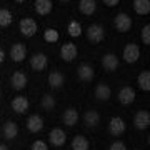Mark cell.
I'll list each match as a JSON object with an SVG mask.
<instances>
[{"label":"cell","instance_id":"5","mask_svg":"<svg viewBox=\"0 0 150 150\" xmlns=\"http://www.w3.org/2000/svg\"><path fill=\"white\" fill-rule=\"evenodd\" d=\"M77 54H79V50H77V45L72 42H67L62 45V48H60V57H62V60L64 62H74L75 57H77Z\"/></svg>","mask_w":150,"mask_h":150},{"label":"cell","instance_id":"24","mask_svg":"<svg viewBox=\"0 0 150 150\" xmlns=\"http://www.w3.org/2000/svg\"><path fill=\"white\" fill-rule=\"evenodd\" d=\"M88 149H90V142H88L87 137H83V135L74 137V140H72V150H88Z\"/></svg>","mask_w":150,"mask_h":150},{"label":"cell","instance_id":"3","mask_svg":"<svg viewBox=\"0 0 150 150\" xmlns=\"http://www.w3.org/2000/svg\"><path fill=\"white\" fill-rule=\"evenodd\" d=\"M87 38L92 43H100L105 38V30L100 23H92L90 27L87 28Z\"/></svg>","mask_w":150,"mask_h":150},{"label":"cell","instance_id":"25","mask_svg":"<svg viewBox=\"0 0 150 150\" xmlns=\"http://www.w3.org/2000/svg\"><path fill=\"white\" fill-rule=\"evenodd\" d=\"M134 10L139 15H149L150 13V0H134Z\"/></svg>","mask_w":150,"mask_h":150},{"label":"cell","instance_id":"16","mask_svg":"<svg viewBox=\"0 0 150 150\" xmlns=\"http://www.w3.org/2000/svg\"><path fill=\"white\" fill-rule=\"evenodd\" d=\"M10 83H12V87H13L15 90H22V88H25V85H27V75L23 74V72H20V70H17V72L12 74Z\"/></svg>","mask_w":150,"mask_h":150},{"label":"cell","instance_id":"32","mask_svg":"<svg viewBox=\"0 0 150 150\" xmlns=\"http://www.w3.org/2000/svg\"><path fill=\"white\" fill-rule=\"evenodd\" d=\"M30 150H48V145H47V142H43V140H35L32 144V149Z\"/></svg>","mask_w":150,"mask_h":150},{"label":"cell","instance_id":"22","mask_svg":"<svg viewBox=\"0 0 150 150\" xmlns=\"http://www.w3.org/2000/svg\"><path fill=\"white\" fill-rule=\"evenodd\" d=\"M83 122H85L87 127H97L98 123H100V113L97 112V110H87L83 113Z\"/></svg>","mask_w":150,"mask_h":150},{"label":"cell","instance_id":"12","mask_svg":"<svg viewBox=\"0 0 150 150\" xmlns=\"http://www.w3.org/2000/svg\"><path fill=\"white\" fill-rule=\"evenodd\" d=\"M48 140L54 147H62L67 140V134H65L62 129H52L50 134H48Z\"/></svg>","mask_w":150,"mask_h":150},{"label":"cell","instance_id":"23","mask_svg":"<svg viewBox=\"0 0 150 150\" xmlns=\"http://www.w3.org/2000/svg\"><path fill=\"white\" fill-rule=\"evenodd\" d=\"M79 10L83 15H93L97 10V2L95 0H80L79 2Z\"/></svg>","mask_w":150,"mask_h":150},{"label":"cell","instance_id":"4","mask_svg":"<svg viewBox=\"0 0 150 150\" xmlns=\"http://www.w3.org/2000/svg\"><path fill=\"white\" fill-rule=\"evenodd\" d=\"M115 28H117L120 33H125L129 32L130 28H132V17L129 15V13H125V12H122V13H118L117 17H115Z\"/></svg>","mask_w":150,"mask_h":150},{"label":"cell","instance_id":"13","mask_svg":"<svg viewBox=\"0 0 150 150\" xmlns=\"http://www.w3.org/2000/svg\"><path fill=\"white\" fill-rule=\"evenodd\" d=\"M2 135H4V139L7 140H13L18 135V125H17L13 120H7L4 123V127H2Z\"/></svg>","mask_w":150,"mask_h":150},{"label":"cell","instance_id":"17","mask_svg":"<svg viewBox=\"0 0 150 150\" xmlns=\"http://www.w3.org/2000/svg\"><path fill=\"white\" fill-rule=\"evenodd\" d=\"M27 129H28V132H32V134L40 132V130L43 129V118L40 117V115H37V113L30 115V117L27 118Z\"/></svg>","mask_w":150,"mask_h":150},{"label":"cell","instance_id":"6","mask_svg":"<svg viewBox=\"0 0 150 150\" xmlns=\"http://www.w3.org/2000/svg\"><path fill=\"white\" fill-rule=\"evenodd\" d=\"M134 125H135V129H139V130L149 129L150 127V113H149V110H139V112L135 113Z\"/></svg>","mask_w":150,"mask_h":150},{"label":"cell","instance_id":"28","mask_svg":"<svg viewBox=\"0 0 150 150\" xmlns=\"http://www.w3.org/2000/svg\"><path fill=\"white\" fill-rule=\"evenodd\" d=\"M67 32L70 37H80L82 35V25L77 20H70V23L67 25Z\"/></svg>","mask_w":150,"mask_h":150},{"label":"cell","instance_id":"30","mask_svg":"<svg viewBox=\"0 0 150 150\" xmlns=\"http://www.w3.org/2000/svg\"><path fill=\"white\" fill-rule=\"evenodd\" d=\"M40 105H42V108H45V110H52V108L55 107V98L52 95L45 93V95L42 97V100H40Z\"/></svg>","mask_w":150,"mask_h":150},{"label":"cell","instance_id":"20","mask_svg":"<svg viewBox=\"0 0 150 150\" xmlns=\"http://www.w3.org/2000/svg\"><path fill=\"white\" fill-rule=\"evenodd\" d=\"M48 85H50V88H60V87L64 85V82H65V77L62 72H59V70H54V72H50L48 74Z\"/></svg>","mask_w":150,"mask_h":150},{"label":"cell","instance_id":"39","mask_svg":"<svg viewBox=\"0 0 150 150\" xmlns=\"http://www.w3.org/2000/svg\"><path fill=\"white\" fill-rule=\"evenodd\" d=\"M64 2H70V0H64Z\"/></svg>","mask_w":150,"mask_h":150},{"label":"cell","instance_id":"8","mask_svg":"<svg viewBox=\"0 0 150 150\" xmlns=\"http://www.w3.org/2000/svg\"><path fill=\"white\" fill-rule=\"evenodd\" d=\"M48 65V59L47 55L42 54V52H38V54H33L32 59H30V67H32L35 72H42V70L47 69Z\"/></svg>","mask_w":150,"mask_h":150},{"label":"cell","instance_id":"35","mask_svg":"<svg viewBox=\"0 0 150 150\" xmlns=\"http://www.w3.org/2000/svg\"><path fill=\"white\" fill-rule=\"evenodd\" d=\"M4 60H5V50L0 47V65L4 64Z\"/></svg>","mask_w":150,"mask_h":150},{"label":"cell","instance_id":"33","mask_svg":"<svg viewBox=\"0 0 150 150\" xmlns=\"http://www.w3.org/2000/svg\"><path fill=\"white\" fill-rule=\"evenodd\" d=\"M108 150H127V145L123 144V142H120V140H117V142H113L108 147Z\"/></svg>","mask_w":150,"mask_h":150},{"label":"cell","instance_id":"2","mask_svg":"<svg viewBox=\"0 0 150 150\" xmlns=\"http://www.w3.org/2000/svg\"><path fill=\"white\" fill-rule=\"evenodd\" d=\"M122 57L127 64H135V62L140 59V47L137 43H127V45L123 47Z\"/></svg>","mask_w":150,"mask_h":150},{"label":"cell","instance_id":"40","mask_svg":"<svg viewBox=\"0 0 150 150\" xmlns=\"http://www.w3.org/2000/svg\"><path fill=\"white\" fill-rule=\"evenodd\" d=\"M135 150H140V149H135Z\"/></svg>","mask_w":150,"mask_h":150},{"label":"cell","instance_id":"18","mask_svg":"<svg viewBox=\"0 0 150 150\" xmlns=\"http://www.w3.org/2000/svg\"><path fill=\"white\" fill-rule=\"evenodd\" d=\"M93 95L102 100V102H107L108 98L112 97V88L107 85V83H97L95 85V90H93Z\"/></svg>","mask_w":150,"mask_h":150},{"label":"cell","instance_id":"7","mask_svg":"<svg viewBox=\"0 0 150 150\" xmlns=\"http://www.w3.org/2000/svg\"><path fill=\"white\" fill-rule=\"evenodd\" d=\"M10 105H12V110L15 113H27L28 107H30V102H28L27 97L17 95V97H13V100H12Z\"/></svg>","mask_w":150,"mask_h":150},{"label":"cell","instance_id":"15","mask_svg":"<svg viewBox=\"0 0 150 150\" xmlns=\"http://www.w3.org/2000/svg\"><path fill=\"white\" fill-rule=\"evenodd\" d=\"M135 90L132 88V87H123V88H120V92H118V102L122 103V105H130V103L135 100Z\"/></svg>","mask_w":150,"mask_h":150},{"label":"cell","instance_id":"1","mask_svg":"<svg viewBox=\"0 0 150 150\" xmlns=\"http://www.w3.org/2000/svg\"><path fill=\"white\" fill-rule=\"evenodd\" d=\"M18 30H20V33L23 37H27V38L33 37L38 30L37 22L33 20V18H30V17H23V18L18 22Z\"/></svg>","mask_w":150,"mask_h":150},{"label":"cell","instance_id":"9","mask_svg":"<svg viewBox=\"0 0 150 150\" xmlns=\"http://www.w3.org/2000/svg\"><path fill=\"white\" fill-rule=\"evenodd\" d=\"M27 57V47L25 43H13L10 47V59L13 62H23Z\"/></svg>","mask_w":150,"mask_h":150},{"label":"cell","instance_id":"31","mask_svg":"<svg viewBox=\"0 0 150 150\" xmlns=\"http://www.w3.org/2000/svg\"><path fill=\"white\" fill-rule=\"evenodd\" d=\"M140 37H142V42H144L145 45H150V25H149V23H147V25L142 28Z\"/></svg>","mask_w":150,"mask_h":150},{"label":"cell","instance_id":"36","mask_svg":"<svg viewBox=\"0 0 150 150\" xmlns=\"http://www.w3.org/2000/svg\"><path fill=\"white\" fill-rule=\"evenodd\" d=\"M0 150H8V147L5 144H0Z\"/></svg>","mask_w":150,"mask_h":150},{"label":"cell","instance_id":"37","mask_svg":"<svg viewBox=\"0 0 150 150\" xmlns=\"http://www.w3.org/2000/svg\"><path fill=\"white\" fill-rule=\"evenodd\" d=\"M15 2H18V4H23V2H25V0H15Z\"/></svg>","mask_w":150,"mask_h":150},{"label":"cell","instance_id":"34","mask_svg":"<svg viewBox=\"0 0 150 150\" xmlns=\"http://www.w3.org/2000/svg\"><path fill=\"white\" fill-rule=\"evenodd\" d=\"M103 4L107 7H117L120 4V0H103Z\"/></svg>","mask_w":150,"mask_h":150},{"label":"cell","instance_id":"19","mask_svg":"<svg viewBox=\"0 0 150 150\" xmlns=\"http://www.w3.org/2000/svg\"><path fill=\"white\" fill-rule=\"evenodd\" d=\"M35 12H37L38 15H48L50 12L54 10V4H52V0H35Z\"/></svg>","mask_w":150,"mask_h":150},{"label":"cell","instance_id":"10","mask_svg":"<svg viewBox=\"0 0 150 150\" xmlns=\"http://www.w3.org/2000/svg\"><path fill=\"white\" fill-rule=\"evenodd\" d=\"M77 75L82 82H92L93 77H95V70L90 64H80L79 69H77Z\"/></svg>","mask_w":150,"mask_h":150},{"label":"cell","instance_id":"38","mask_svg":"<svg viewBox=\"0 0 150 150\" xmlns=\"http://www.w3.org/2000/svg\"><path fill=\"white\" fill-rule=\"evenodd\" d=\"M0 97H2V88H0Z\"/></svg>","mask_w":150,"mask_h":150},{"label":"cell","instance_id":"29","mask_svg":"<svg viewBox=\"0 0 150 150\" xmlns=\"http://www.w3.org/2000/svg\"><path fill=\"white\" fill-rule=\"evenodd\" d=\"M59 38H60V33L55 30V28H47L45 32H43V40L48 43H55V42H59Z\"/></svg>","mask_w":150,"mask_h":150},{"label":"cell","instance_id":"11","mask_svg":"<svg viewBox=\"0 0 150 150\" xmlns=\"http://www.w3.org/2000/svg\"><path fill=\"white\" fill-rule=\"evenodd\" d=\"M108 132H110L113 137H120V135L125 132V122H123L120 117H112L110 122H108Z\"/></svg>","mask_w":150,"mask_h":150},{"label":"cell","instance_id":"21","mask_svg":"<svg viewBox=\"0 0 150 150\" xmlns=\"http://www.w3.org/2000/svg\"><path fill=\"white\" fill-rule=\"evenodd\" d=\"M102 67L107 72H113L118 67V57L115 54H105L102 57Z\"/></svg>","mask_w":150,"mask_h":150},{"label":"cell","instance_id":"27","mask_svg":"<svg viewBox=\"0 0 150 150\" xmlns=\"http://www.w3.org/2000/svg\"><path fill=\"white\" fill-rule=\"evenodd\" d=\"M13 22V15L8 8H0V27H8Z\"/></svg>","mask_w":150,"mask_h":150},{"label":"cell","instance_id":"14","mask_svg":"<svg viewBox=\"0 0 150 150\" xmlns=\"http://www.w3.org/2000/svg\"><path fill=\"white\" fill-rule=\"evenodd\" d=\"M79 118H80V115H79V110L74 107H69L65 108L64 113H62V120H64L65 125H69V127H74L75 123L79 122Z\"/></svg>","mask_w":150,"mask_h":150},{"label":"cell","instance_id":"26","mask_svg":"<svg viewBox=\"0 0 150 150\" xmlns=\"http://www.w3.org/2000/svg\"><path fill=\"white\" fill-rule=\"evenodd\" d=\"M137 83H139V87H140L144 92H149V90H150V72H149V70L140 72V74H139V79H137Z\"/></svg>","mask_w":150,"mask_h":150}]
</instances>
